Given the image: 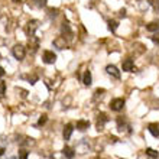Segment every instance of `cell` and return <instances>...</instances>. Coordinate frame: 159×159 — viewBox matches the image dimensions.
Returning <instances> with one entry per match:
<instances>
[{
    "mask_svg": "<svg viewBox=\"0 0 159 159\" xmlns=\"http://www.w3.org/2000/svg\"><path fill=\"white\" fill-rule=\"evenodd\" d=\"M88 127H90V123H88L87 120H78L77 121V129H78L80 132H84V130H87Z\"/></svg>",
    "mask_w": 159,
    "mask_h": 159,
    "instance_id": "obj_14",
    "label": "cell"
},
{
    "mask_svg": "<svg viewBox=\"0 0 159 159\" xmlns=\"http://www.w3.org/2000/svg\"><path fill=\"white\" fill-rule=\"evenodd\" d=\"M125 107V100L123 98H114V100L110 101V109L113 111H120Z\"/></svg>",
    "mask_w": 159,
    "mask_h": 159,
    "instance_id": "obj_2",
    "label": "cell"
},
{
    "mask_svg": "<svg viewBox=\"0 0 159 159\" xmlns=\"http://www.w3.org/2000/svg\"><path fill=\"white\" fill-rule=\"evenodd\" d=\"M35 2V6L36 7H43V6H46V0H34Z\"/></svg>",
    "mask_w": 159,
    "mask_h": 159,
    "instance_id": "obj_25",
    "label": "cell"
},
{
    "mask_svg": "<svg viewBox=\"0 0 159 159\" xmlns=\"http://www.w3.org/2000/svg\"><path fill=\"white\" fill-rule=\"evenodd\" d=\"M49 159H54V158H49Z\"/></svg>",
    "mask_w": 159,
    "mask_h": 159,
    "instance_id": "obj_36",
    "label": "cell"
},
{
    "mask_svg": "<svg viewBox=\"0 0 159 159\" xmlns=\"http://www.w3.org/2000/svg\"><path fill=\"white\" fill-rule=\"evenodd\" d=\"M120 16H126V10H125V9H121V10H120Z\"/></svg>",
    "mask_w": 159,
    "mask_h": 159,
    "instance_id": "obj_32",
    "label": "cell"
},
{
    "mask_svg": "<svg viewBox=\"0 0 159 159\" xmlns=\"http://www.w3.org/2000/svg\"><path fill=\"white\" fill-rule=\"evenodd\" d=\"M28 156H29V152L28 151H25V149L19 151V159H28Z\"/></svg>",
    "mask_w": 159,
    "mask_h": 159,
    "instance_id": "obj_22",
    "label": "cell"
},
{
    "mask_svg": "<svg viewBox=\"0 0 159 159\" xmlns=\"http://www.w3.org/2000/svg\"><path fill=\"white\" fill-rule=\"evenodd\" d=\"M13 159H16V158H13Z\"/></svg>",
    "mask_w": 159,
    "mask_h": 159,
    "instance_id": "obj_37",
    "label": "cell"
},
{
    "mask_svg": "<svg viewBox=\"0 0 159 159\" xmlns=\"http://www.w3.org/2000/svg\"><path fill=\"white\" fill-rule=\"evenodd\" d=\"M52 43H54V46L55 48H58V49H65V48H67V41H65L64 36H58V38H55Z\"/></svg>",
    "mask_w": 159,
    "mask_h": 159,
    "instance_id": "obj_6",
    "label": "cell"
},
{
    "mask_svg": "<svg viewBox=\"0 0 159 159\" xmlns=\"http://www.w3.org/2000/svg\"><path fill=\"white\" fill-rule=\"evenodd\" d=\"M12 54H13V57H15L16 59L22 61V59L25 58V55H26V48L23 45H20V43H17V45L13 46Z\"/></svg>",
    "mask_w": 159,
    "mask_h": 159,
    "instance_id": "obj_1",
    "label": "cell"
},
{
    "mask_svg": "<svg viewBox=\"0 0 159 159\" xmlns=\"http://www.w3.org/2000/svg\"><path fill=\"white\" fill-rule=\"evenodd\" d=\"M48 13H49V16L52 17V16H57V15H58V10H57V9H49V10H48Z\"/></svg>",
    "mask_w": 159,
    "mask_h": 159,
    "instance_id": "obj_27",
    "label": "cell"
},
{
    "mask_svg": "<svg viewBox=\"0 0 159 159\" xmlns=\"http://www.w3.org/2000/svg\"><path fill=\"white\" fill-rule=\"evenodd\" d=\"M117 25H119V23L116 20H110L109 22V29L111 30V32H114V30L117 29Z\"/></svg>",
    "mask_w": 159,
    "mask_h": 159,
    "instance_id": "obj_23",
    "label": "cell"
},
{
    "mask_svg": "<svg viewBox=\"0 0 159 159\" xmlns=\"http://www.w3.org/2000/svg\"><path fill=\"white\" fill-rule=\"evenodd\" d=\"M110 139H111V142H113V143L117 142V138H114V136H113V138H110Z\"/></svg>",
    "mask_w": 159,
    "mask_h": 159,
    "instance_id": "obj_34",
    "label": "cell"
},
{
    "mask_svg": "<svg viewBox=\"0 0 159 159\" xmlns=\"http://www.w3.org/2000/svg\"><path fill=\"white\" fill-rule=\"evenodd\" d=\"M4 153V148H0V156Z\"/></svg>",
    "mask_w": 159,
    "mask_h": 159,
    "instance_id": "obj_35",
    "label": "cell"
},
{
    "mask_svg": "<svg viewBox=\"0 0 159 159\" xmlns=\"http://www.w3.org/2000/svg\"><path fill=\"white\" fill-rule=\"evenodd\" d=\"M117 127H119V130H120V132H123V130H125L126 120L123 119V116H119V117H117Z\"/></svg>",
    "mask_w": 159,
    "mask_h": 159,
    "instance_id": "obj_19",
    "label": "cell"
},
{
    "mask_svg": "<svg viewBox=\"0 0 159 159\" xmlns=\"http://www.w3.org/2000/svg\"><path fill=\"white\" fill-rule=\"evenodd\" d=\"M146 29L149 32H159V20L158 22H151L146 25Z\"/></svg>",
    "mask_w": 159,
    "mask_h": 159,
    "instance_id": "obj_15",
    "label": "cell"
},
{
    "mask_svg": "<svg viewBox=\"0 0 159 159\" xmlns=\"http://www.w3.org/2000/svg\"><path fill=\"white\" fill-rule=\"evenodd\" d=\"M146 155L151 156V158H153V159H158L159 158V152L155 151V149H152V148H148V149H146Z\"/></svg>",
    "mask_w": 159,
    "mask_h": 159,
    "instance_id": "obj_18",
    "label": "cell"
},
{
    "mask_svg": "<svg viewBox=\"0 0 159 159\" xmlns=\"http://www.w3.org/2000/svg\"><path fill=\"white\" fill-rule=\"evenodd\" d=\"M39 48V41L35 36H30L29 38V49H30V52L34 54V52H36V49Z\"/></svg>",
    "mask_w": 159,
    "mask_h": 159,
    "instance_id": "obj_11",
    "label": "cell"
},
{
    "mask_svg": "<svg viewBox=\"0 0 159 159\" xmlns=\"http://www.w3.org/2000/svg\"><path fill=\"white\" fill-rule=\"evenodd\" d=\"M38 26H39V22L38 20H30L28 22V25H26V35L28 36H35V30L38 29Z\"/></svg>",
    "mask_w": 159,
    "mask_h": 159,
    "instance_id": "obj_3",
    "label": "cell"
},
{
    "mask_svg": "<svg viewBox=\"0 0 159 159\" xmlns=\"http://www.w3.org/2000/svg\"><path fill=\"white\" fill-rule=\"evenodd\" d=\"M13 3H16V4H20L22 3V0H12Z\"/></svg>",
    "mask_w": 159,
    "mask_h": 159,
    "instance_id": "obj_33",
    "label": "cell"
},
{
    "mask_svg": "<svg viewBox=\"0 0 159 159\" xmlns=\"http://www.w3.org/2000/svg\"><path fill=\"white\" fill-rule=\"evenodd\" d=\"M151 3H152V6L158 10V9H159V0H151Z\"/></svg>",
    "mask_w": 159,
    "mask_h": 159,
    "instance_id": "obj_29",
    "label": "cell"
},
{
    "mask_svg": "<svg viewBox=\"0 0 159 159\" xmlns=\"http://www.w3.org/2000/svg\"><path fill=\"white\" fill-rule=\"evenodd\" d=\"M62 153L65 155V158H68V159H72L74 156H75V152H74V149H71V148H68V146H65L62 149Z\"/></svg>",
    "mask_w": 159,
    "mask_h": 159,
    "instance_id": "obj_16",
    "label": "cell"
},
{
    "mask_svg": "<svg viewBox=\"0 0 159 159\" xmlns=\"http://www.w3.org/2000/svg\"><path fill=\"white\" fill-rule=\"evenodd\" d=\"M4 75V70H3V67H0V77H3Z\"/></svg>",
    "mask_w": 159,
    "mask_h": 159,
    "instance_id": "obj_31",
    "label": "cell"
},
{
    "mask_svg": "<svg viewBox=\"0 0 159 159\" xmlns=\"http://www.w3.org/2000/svg\"><path fill=\"white\" fill-rule=\"evenodd\" d=\"M72 130H74V127H72L71 123H68V125H65V127H64V140H70V138H71L72 134Z\"/></svg>",
    "mask_w": 159,
    "mask_h": 159,
    "instance_id": "obj_9",
    "label": "cell"
},
{
    "mask_svg": "<svg viewBox=\"0 0 159 159\" xmlns=\"http://www.w3.org/2000/svg\"><path fill=\"white\" fill-rule=\"evenodd\" d=\"M106 72H107L109 75H111L113 78H116V80L120 78V71H119L114 65H107V67H106Z\"/></svg>",
    "mask_w": 159,
    "mask_h": 159,
    "instance_id": "obj_7",
    "label": "cell"
},
{
    "mask_svg": "<svg viewBox=\"0 0 159 159\" xmlns=\"http://www.w3.org/2000/svg\"><path fill=\"white\" fill-rule=\"evenodd\" d=\"M109 121V117H107V114L106 113H100L98 114V117H97V130H103L104 125Z\"/></svg>",
    "mask_w": 159,
    "mask_h": 159,
    "instance_id": "obj_4",
    "label": "cell"
},
{
    "mask_svg": "<svg viewBox=\"0 0 159 159\" xmlns=\"http://www.w3.org/2000/svg\"><path fill=\"white\" fill-rule=\"evenodd\" d=\"M152 41H153L155 43H158V45H159V32H156V34L153 35V36H152Z\"/></svg>",
    "mask_w": 159,
    "mask_h": 159,
    "instance_id": "obj_28",
    "label": "cell"
},
{
    "mask_svg": "<svg viewBox=\"0 0 159 159\" xmlns=\"http://www.w3.org/2000/svg\"><path fill=\"white\" fill-rule=\"evenodd\" d=\"M61 30H62V35H65L68 39H72V36H74V32L71 30V28H70V25H68L67 22H64L62 26H61ZM64 36V38H65Z\"/></svg>",
    "mask_w": 159,
    "mask_h": 159,
    "instance_id": "obj_8",
    "label": "cell"
},
{
    "mask_svg": "<svg viewBox=\"0 0 159 159\" xmlns=\"http://www.w3.org/2000/svg\"><path fill=\"white\" fill-rule=\"evenodd\" d=\"M148 6H149V3H148V2H145V0H139V7L142 9V10L148 9Z\"/></svg>",
    "mask_w": 159,
    "mask_h": 159,
    "instance_id": "obj_26",
    "label": "cell"
},
{
    "mask_svg": "<svg viewBox=\"0 0 159 159\" xmlns=\"http://www.w3.org/2000/svg\"><path fill=\"white\" fill-rule=\"evenodd\" d=\"M46 120H48V116H46V114H42L41 117H39L38 125H36V126H43L46 123Z\"/></svg>",
    "mask_w": 159,
    "mask_h": 159,
    "instance_id": "obj_24",
    "label": "cell"
},
{
    "mask_svg": "<svg viewBox=\"0 0 159 159\" xmlns=\"http://www.w3.org/2000/svg\"><path fill=\"white\" fill-rule=\"evenodd\" d=\"M133 70H134V62L132 61V59H126V61H123V71L132 72Z\"/></svg>",
    "mask_w": 159,
    "mask_h": 159,
    "instance_id": "obj_12",
    "label": "cell"
},
{
    "mask_svg": "<svg viewBox=\"0 0 159 159\" xmlns=\"http://www.w3.org/2000/svg\"><path fill=\"white\" fill-rule=\"evenodd\" d=\"M57 61V55L52 51H45L43 52V62L45 64H54Z\"/></svg>",
    "mask_w": 159,
    "mask_h": 159,
    "instance_id": "obj_5",
    "label": "cell"
},
{
    "mask_svg": "<svg viewBox=\"0 0 159 159\" xmlns=\"http://www.w3.org/2000/svg\"><path fill=\"white\" fill-rule=\"evenodd\" d=\"M148 130L151 132L152 136L159 138V125H156V123H151V125L148 126Z\"/></svg>",
    "mask_w": 159,
    "mask_h": 159,
    "instance_id": "obj_13",
    "label": "cell"
},
{
    "mask_svg": "<svg viewBox=\"0 0 159 159\" xmlns=\"http://www.w3.org/2000/svg\"><path fill=\"white\" fill-rule=\"evenodd\" d=\"M104 93L106 90L104 88H97L96 93H94V100H98V98H103L104 97Z\"/></svg>",
    "mask_w": 159,
    "mask_h": 159,
    "instance_id": "obj_20",
    "label": "cell"
},
{
    "mask_svg": "<svg viewBox=\"0 0 159 159\" xmlns=\"http://www.w3.org/2000/svg\"><path fill=\"white\" fill-rule=\"evenodd\" d=\"M36 80H38V77H36V75H32V77H29V83L30 84H35V83H36Z\"/></svg>",
    "mask_w": 159,
    "mask_h": 159,
    "instance_id": "obj_30",
    "label": "cell"
},
{
    "mask_svg": "<svg viewBox=\"0 0 159 159\" xmlns=\"http://www.w3.org/2000/svg\"><path fill=\"white\" fill-rule=\"evenodd\" d=\"M4 94H6V83H4V81H0V98L4 97Z\"/></svg>",
    "mask_w": 159,
    "mask_h": 159,
    "instance_id": "obj_21",
    "label": "cell"
},
{
    "mask_svg": "<svg viewBox=\"0 0 159 159\" xmlns=\"http://www.w3.org/2000/svg\"><path fill=\"white\" fill-rule=\"evenodd\" d=\"M88 149H90V145H88V142H85V139L77 145V152L78 153H85V152H88Z\"/></svg>",
    "mask_w": 159,
    "mask_h": 159,
    "instance_id": "obj_10",
    "label": "cell"
},
{
    "mask_svg": "<svg viewBox=\"0 0 159 159\" xmlns=\"http://www.w3.org/2000/svg\"><path fill=\"white\" fill-rule=\"evenodd\" d=\"M83 83H84V85H87V87H90V85H91V72H90V71H85L84 78H83Z\"/></svg>",
    "mask_w": 159,
    "mask_h": 159,
    "instance_id": "obj_17",
    "label": "cell"
}]
</instances>
